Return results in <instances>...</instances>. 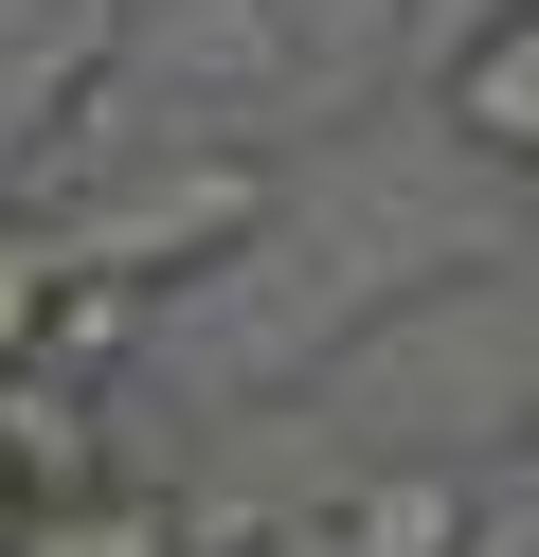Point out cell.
Listing matches in <instances>:
<instances>
[{
    "instance_id": "cell-3",
    "label": "cell",
    "mask_w": 539,
    "mask_h": 557,
    "mask_svg": "<svg viewBox=\"0 0 539 557\" xmlns=\"http://www.w3.org/2000/svg\"><path fill=\"white\" fill-rule=\"evenodd\" d=\"M19 557H198V521H180L162 485H126V468H108V485H54Z\"/></svg>"
},
{
    "instance_id": "cell-1",
    "label": "cell",
    "mask_w": 539,
    "mask_h": 557,
    "mask_svg": "<svg viewBox=\"0 0 539 557\" xmlns=\"http://www.w3.org/2000/svg\"><path fill=\"white\" fill-rule=\"evenodd\" d=\"M486 540V485L467 468H395V485H359L323 540H287V557H467Z\"/></svg>"
},
{
    "instance_id": "cell-2",
    "label": "cell",
    "mask_w": 539,
    "mask_h": 557,
    "mask_svg": "<svg viewBox=\"0 0 539 557\" xmlns=\"http://www.w3.org/2000/svg\"><path fill=\"white\" fill-rule=\"evenodd\" d=\"M450 126H467L486 162H539V0H503L486 37L450 54Z\"/></svg>"
},
{
    "instance_id": "cell-4",
    "label": "cell",
    "mask_w": 539,
    "mask_h": 557,
    "mask_svg": "<svg viewBox=\"0 0 539 557\" xmlns=\"http://www.w3.org/2000/svg\"><path fill=\"white\" fill-rule=\"evenodd\" d=\"M36 540V468H19V432H0V557Z\"/></svg>"
}]
</instances>
